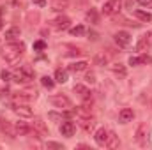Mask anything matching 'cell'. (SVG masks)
Returning <instances> with one entry per match:
<instances>
[{
	"label": "cell",
	"instance_id": "obj_1",
	"mask_svg": "<svg viewBox=\"0 0 152 150\" xmlns=\"http://www.w3.org/2000/svg\"><path fill=\"white\" fill-rule=\"evenodd\" d=\"M23 53H25V44L20 42V41H11L2 48V58L9 64L16 62Z\"/></svg>",
	"mask_w": 152,
	"mask_h": 150
},
{
	"label": "cell",
	"instance_id": "obj_2",
	"mask_svg": "<svg viewBox=\"0 0 152 150\" xmlns=\"http://www.w3.org/2000/svg\"><path fill=\"white\" fill-rule=\"evenodd\" d=\"M12 79L16 83H30L34 79V69L30 66H20L12 73Z\"/></svg>",
	"mask_w": 152,
	"mask_h": 150
},
{
	"label": "cell",
	"instance_id": "obj_3",
	"mask_svg": "<svg viewBox=\"0 0 152 150\" xmlns=\"http://www.w3.org/2000/svg\"><path fill=\"white\" fill-rule=\"evenodd\" d=\"M50 103H51L53 106H57V108H64V110H71V108H73L71 99H69L67 95H64V94L51 95V97H50Z\"/></svg>",
	"mask_w": 152,
	"mask_h": 150
},
{
	"label": "cell",
	"instance_id": "obj_4",
	"mask_svg": "<svg viewBox=\"0 0 152 150\" xmlns=\"http://www.w3.org/2000/svg\"><path fill=\"white\" fill-rule=\"evenodd\" d=\"M120 7H122V0H108V2H104V5H103L101 11H103V14L112 16V14L120 11Z\"/></svg>",
	"mask_w": 152,
	"mask_h": 150
},
{
	"label": "cell",
	"instance_id": "obj_5",
	"mask_svg": "<svg viewBox=\"0 0 152 150\" xmlns=\"http://www.w3.org/2000/svg\"><path fill=\"white\" fill-rule=\"evenodd\" d=\"M78 124H80L81 129H85L87 133H90L96 127V118L92 115H81V117H78Z\"/></svg>",
	"mask_w": 152,
	"mask_h": 150
},
{
	"label": "cell",
	"instance_id": "obj_6",
	"mask_svg": "<svg viewBox=\"0 0 152 150\" xmlns=\"http://www.w3.org/2000/svg\"><path fill=\"white\" fill-rule=\"evenodd\" d=\"M51 27H53L55 30H67V28L71 27V20H69L67 16L60 14V16H57V18L51 21Z\"/></svg>",
	"mask_w": 152,
	"mask_h": 150
},
{
	"label": "cell",
	"instance_id": "obj_7",
	"mask_svg": "<svg viewBox=\"0 0 152 150\" xmlns=\"http://www.w3.org/2000/svg\"><path fill=\"white\" fill-rule=\"evenodd\" d=\"M58 131H60L62 136H66V138H73V136H75V131H76V125L71 122V120H64V122L60 124Z\"/></svg>",
	"mask_w": 152,
	"mask_h": 150
},
{
	"label": "cell",
	"instance_id": "obj_8",
	"mask_svg": "<svg viewBox=\"0 0 152 150\" xmlns=\"http://www.w3.org/2000/svg\"><path fill=\"white\" fill-rule=\"evenodd\" d=\"M113 37H115V42H117L120 48H126V46L131 44V36H129V32H126V30H118Z\"/></svg>",
	"mask_w": 152,
	"mask_h": 150
},
{
	"label": "cell",
	"instance_id": "obj_9",
	"mask_svg": "<svg viewBox=\"0 0 152 150\" xmlns=\"http://www.w3.org/2000/svg\"><path fill=\"white\" fill-rule=\"evenodd\" d=\"M108 134H110V131H108V129H104V127L97 129V131H96V134H94V140H96V143H97L99 147H106Z\"/></svg>",
	"mask_w": 152,
	"mask_h": 150
},
{
	"label": "cell",
	"instance_id": "obj_10",
	"mask_svg": "<svg viewBox=\"0 0 152 150\" xmlns=\"http://www.w3.org/2000/svg\"><path fill=\"white\" fill-rule=\"evenodd\" d=\"M14 131H16V136H28L32 133V125H28L27 122H16L14 125Z\"/></svg>",
	"mask_w": 152,
	"mask_h": 150
},
{
	"label": "cell",
	"instance_id": "obj_11",
	"mask_svg": "<svg viewBox=\"0 0 152 150\" xmlns=\"http://www.w3.org/2000/svg\"><path fill=\"white\" fill-rule=\"evenodd\" d=\"M32 129L37 133L39 136H50L48 127H46V124H44L41 118H34V122H32Z\"/></svg>",
	"mask_w": 152,
	"mask_h": 150
},
{
	"label": "cell",
	"instance_id": "obj_12",
	"mask_svg": "<svg viewBox=\"0 0 152 150\" xmlns=\"http://www.w3.org/2000/svg\"><path fill=\"white\" fill-rule=\"evenodd\" d=\"M12 111L16 113L18 117H23V118H30L32 117V110L28 108V104H14Z\"/></svg>",
	"mask_w": 152,
	"mask_h": 150
},
{
	"label": "cell",
	"instance_id": "obj_13",
	"mask_svg": "<svg viewBox=\"0 0 152 150\" xmlns=\"http://www.w3.org/2000/svg\"><path fill=\"white\" fill-rule=\"evenodd\" d=\"M75 92L83 99V101H87V103L92 101V92H90L87 87H83V85H75Z\"/></svg>",
	"mask_w": 152,
	"mask_h": 150
},
{
	"label": "cell",
	"instance_id": "obj_14",
	"mask_svg": "<svg viewBox=\"0 0 152 150\" xmlns=\"http://www.w3.org/2000/svg\"><path fill=\"white\" fill-rule=\"evenodd\" d=\"M134 118V111L131 110V108H122L120 111H118V120L122 122V124H127V122H131Z\"/></svg>",
	"mask_w": 152,
	"mask_h": 150
},
{
	"label": "cell",
	"instance_id": "obj_15",
	"mask_svg": "<svg viewBox=\"0 0 152 150\" xmlns=\"http://www.w3.org/2000/svg\"><path fill=\"white\" fill-rule=\"evenodd\" d=\"M2 134H5V136H9V138H14L16 136V131H14V125L9 122V120H2Z\"/></svg>",
	"mask_w": 152,
	"mask_h": 150
},
{
	"label": "cell",
	"instance_id": "obj_16",
	"mask_svg": "<svg viewBox=\"0 0 152 150\" xmlns=\"http://www.w3.org/2000/svg\"><path fill=\"white\" fill-rule=\"evenodd\" d=\"M87 67H88V64H87L85 60H81V62L71 64V66H69V71H71V73H83V71H87Z\"/></svg>",
	"mask_w": 152,
	"mask_h": 150
},
{
	"label": "cell",
	"instance_id": "obj_17",
	"mask_svg": "<svg viewBox=\"0 0 152 150\" xmlns=\"http://www.w3.org/2000/svg\"><path fill=\"white\" fill-rule=\"evenodd\" d=\"M151 46H152V44L147 41V37H145V36H142V37H140V41H138V44H136V51L143 53V51H147Z\"/></svg>",
	"mask_w": 152,
	"mask_h": 150
},
{
	"label": "cell",
	"instance_id": "obj_18",
	"mask_svg": "<svg viewBox=\"0 0 152 150\" xmlns=\"http://www.w3.org/2000/svg\"><path fill=\"white\" fill-rule=\"evenodd\" d=\"M85 20H87L88 23H97V21H99V14H97V11L90 7V9L85 12Z\"/></svg>",
	"mask_w": 152,
	"mask_h": 150
},
{
	"label": "cell",
	"instance_id": "obj_19",
	"mask_svg": "<svg viewBox=\"0 0 152 150\" xmlns=\"http://www.w3.org/2000/svg\"><path fill=\"white\" fill-rule=\"evenodd\" d=\"M67 79H69V74H67L66 69H57L55 71V81L57 83H66Z\"/></svg>",
	"mask_w": 152,
	"mask_h": 150
},
{
	"label": "cell",
	"instance_id": "obj_20",
	"mask_svg": "<svg viewBox=\"0 0 152 150\" xmlns=\"http://www.w3.org/2000/svg\"><path fill=\"white\" fill-rule=\"evenodd\" d=\"M118 145H120L118 136H117L115 133H112V131H110V134H108V141H106V147H108V149H117Z\"/></svg>",
	"mask_w": 152,
	"mask_h": 150
},
{
	"label": "cell",
	"instance_id": "obj_21",
	"mask_svg": "<svg viewBox=\"0 0 152 150\" xmlns=\"http://www.w3.org/2000/svg\"><path fill=\"white\" fill-rule=\"evenodd\" d=\"M20 37V28L18 27H11L7 32H5V39L11 42V41H16V39Z\"/></svg>",
	"mask_w": 152,
	"mask_h": 150
},
{
	"label": "cell",
	"instance_id": "obj_22",
	"mask_svg": "<svg viewBox=\"0 0 152 150\" xmlns=\"http://www.w3.org/2000/svg\"><path fill=\"white\" fill-rule=\"evenodd\" d=\"M134 16L138 18V20H142V21H152V14L151 12H147V11H142V9H136L134 11Z\"/></svg>",
	"mask_w": 152,
	"mask_h": 150
},
{
	"label": "cell",
	"instance_id": "obj_23",
	"mask_svg": "<svg viewBox=\"0 0 152 150\" xmlns=\"http://www.w3.org/2000/svg\"><path fill=\"white\" fill-rule=\"evenodd\" d=\"M110 67H112V71H113L115 74L120 76V78H124V76H126V73H127V71H126V66H122L120 62H117V64H112Z\"/></svg>",
	"mask_w": 152,
	"mask_h": 150
},
{
	"label": "cell",
	"instance_id": "obj_24",
	"mask_svg": "<svg viewBox=\"0 0 152 150\" xmlns=\"http://www.w3.org/2000/svg\"><path fill=\"white\" fill-rule=\"evenodd\" d=\"M149 62V57L147 55H142V57H129V66H140V64H145Z\"/></svg>",
	"mask_w": 152,
	"mask_h": 150
},
{
	"label": "cell",
	"instance_id": "obj_25",
	"mask_svg": "<svg viewBox=\"0 0 152 150\" xmlns=\"http://www.w3.org/2000/svg\"><path fill=\"white\" fill-rule=\"evenodd\" d=\"M67 0H53L51 2V7H53V11H64L66 7H67Z\"/></svg>",
	"mask_w": 152,
	"mask_h": 150
},
{
	"label": "cell",
	"instance_id": "obj_26",
	"mask_svg": "<svg viewBox=\"0 0 152 150\" xmlns=\"http://www.w3.org/2000/svg\"><path fill=\"white\" fill-rule=\"evenodd\" d=\"M94 64H96V66H106V64H108V55H104V53H99V55H96V58H94Z\"/></svg>",
	"mask_w": 152,
	"mask_h": 150
},
{
	"label": "cell",
	"instance_id": "obj_27",
	"mask_svg": "<svg viewBox=\"0 0 152 150\" xmlns=\"http://www.w3.org/2000/svg\"><path fill=\"white\" fill-rule=\"evenodd\" d=\"M41 83H42V87H46L48 90H51V88L55 87V81H53V78H50V76H42V78H41Z\"/></svg>",
	"mask_w": 152,
	"mask_h": 150
},
{
	"label": "cell",
	"instance_id": "obj_28",
	"mask_svg": "<svg viewBox=\"0 0 152 150\" xmlns=\"http://www.w3.org/2000/svg\"><path fill=\"white\" fill-rule=\"evenodd\" d=\"M145 136H147V127H145V125H140V129H138V133H136V140H138L142 145L145 143V141H143Z\"/></svg>",
	"mask_w": 152,
	"mask_h": 150
},
{
	"label": "cell",
	"instance_id": "obj_29",
	"mask_svg": "<svg viewBox=\"0 0 152 150\" xmlns=\"http://www.w3.org/2000/svg\"><path fill=\"white\" fill-rule=\"evenodd\" d=\"M11 97H12V94H11V92H9L7 88L0 92V101H2L4 104H5V103H7V104H11Z\"/></svg>",
	"mask_w": 152,
	"mask_h": 150
},
{
	"label": "cell",
	"instance_id": "obj_30",
	"mask_svg": "<svg viewBox=\"0 0 152 150\" xmlns=\"http://www.w3.org/2000/svg\"><path fill=\"white\" fill-rule=\"evenodd\" d=\"M66 117H67V115H62V113H55V111H50V113H48V118H50V120H53V122H62Z\"/></svg>",
	"mask_w": 152,
	"mask_h": 150
},
{
	"label": "cell",
	"instance_id": "obj_31",
	"mask_svg": "<svg viewBox=\"0 0 152 150\" xmlns=\"http://www.w3.org/2000/svg\"><path fill=\"white\" fill-rule=\"evenodd\" d=\"M83 34H85V27H83V25H78V27H73V28H71V36L81 37Z\"/></svg>",
	"mask_w": 152,
	"mask_h": 150
},
{
	"label": "cell",
	"instance_id": "obj_32",
	"mask_svg": "<svg viewBox=\"0 0 152 150\" xmlns=\"http://www.w3.org/2000/svg\"><path fill=\"white\" fill-rule=\"evenodd\" d=\"M44 48H46V42H44V41H36V42H34V50H36V51H42Z\"/></svg>",
	"mask_w": 152,
	"mask_h": 150
},
{
	"label": "cell",
	"instance_id": "obj_33",
	"mask_svg": "<svg viewBox=\"0 0 152 150\" xmlns=\"http://www.w3.org/2000/svg\"><path fill=\"white\" fill-rule=\"evenodd\" d=\"M46 149H58V150H64V145H60V143H55V141H48V143H46Z\"/></svg>",
	"mask_w": 152,
	"mask_h": 150
},
{
	"label": "cell",
	"instance_id": "obj_34",
	"mask_svg": "<svg viewBox=\"0 0 152 150\" xmlns=\"http://www.w3.org/2000/svg\"><path fill=\"white\" fill-rule=\"evenodd\" d=\"M0 78H2L4 81H11V79H12V74H11L9 71H2V73H0Z\"/></svg>",
	"mask_w": 152,
	"mask_h": 150
},
{
	"label": "cell",
	"instance_id": "obj_35",
	"mask_svg": "<svg viewBox=\"0 0 152 150\" xmlns=\"http://www.w3.org/2000/svg\"><path fill=\"white\" fill-rule=\"evenodd\" d=\"M85 81L87 83H96V74L94 73H87L85 74Z\"/></svg>",
	"mask_w": 152,
	"mask_h": 150
},
{
	"label": "cell",
	"instance_id": "obj_36",
	"mask_svg": "<svg viewBox=\"0 0 152 150\" xmlns=\"http://www.w3.org/2000/svg\"><path fill=\"white\" fill-rule=\"evenodd\" d=\"M138 4H140V5H143V7H151L152 0H138Z\"/></svg>",
	"mask_w": 152,
	"mask_h": 150
},
{
	"label": "cell",
	"instance_id": "obj_37",
	"mask_svg": "<svg viewBox=\"0 0 152 150\" xmlns=\"http://www.w3.org/2000/svg\"><path fill=\"white\" fill-rule=\"evenodd\" d=\"M37 7H46V0H32Z\"/></svg>",
	"mask_w": 152,
	"mask_h": 150
},
{
	"label": "cell",
	"instance_id": "obj_38",
	"mask_svg": "<svg viewBox=\"0 0 152 150\" xmlns=\"http://www.w3.org/2000/svg\"><path fill=\"white\" fill-rule=\"evenodd\" d=\"M143 36H145V37H147V41L152 44V30H151V32H147V34H143Z\"/></svg>",
	"mask_w": 152,
	"mask_h": 150
},
{
	"label": "cell",
	"instance_id": "obj_39",
	"mask_svg": "<svg viewBox=\"0 0 152 150\" xmlns=\"http://www.w3.org/2000/svg\"><path fill=\"white\" fill-rule=\"evenodd\" d=\"M2 27H4V21H2V16H0V30H2Z\"/></svg>",
	"mask_w": 152,
	"mask_h": 150
}]
</instances>
